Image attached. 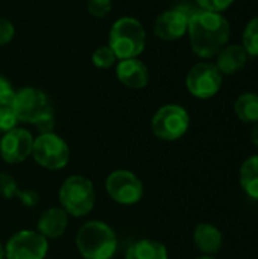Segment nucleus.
Masks as SVG:
<instances>
[{
  "label": "nucleus",
  "mask_w": 258,
  "mask_h": 259,
  "mask_svg": "<svg viewBox=\"0 0 258 259\" xmlns=\"http://www.w3.org/2000/svg\"><path fill=\"white\" fill-rule=\"evenodd\" d=\"M11 108L18 121L30 124H35L43 115L52 111L46 93L32 87H26L15 91Z\"/></svg>",
  "instance_id": "0eeeda50"
},
{
  "label": "nucleus",
  "mask_w": 258,
  "mask_h": 259,
  "mask_svg": "<svg viewBox=\"0 0 258 259\" xmlns=\"http://www.w3.org/2000/svg\"><path fill=\"white\" fill-rule=\"evenodd\" d=\"M33 146V137L29 131L15 127L6 132L0 140V156L8 164H20L30 153Z\"/></svg>",
  "instance_id": "9b49d317"
},
{
  "label": "nucleus",
  "mask_w": 258,
  "mask_h": 259,
  "mask_svg": "<svg viewBox=\"0 0 258 259\" xmlns=\"http://www.w3.org/2000/svg\"><path fill=\"white\" fill-rule=\"evenodd\" d=\"M17 117L11 106H0V132H9L17 127Z\"/></svg>",
  "instance_id": "b1692460"
},
{
  "label": "nucleus",
  "mask_w": 258,
  "mask_h": 259,
  "mask_svg": "<svg viewBox=\"0 0 258 259\" xmlns=\"http://www.w3.org/2000/svg\"><path fill=\"white\" fill-rule=\"evenodd\" d=\"M35 162L47 170H61L70 159L67 143L56 134H40L33 138L32 153Z\"/></svg>",
  "instance_id": "423d86ee"
},
{
  "label": "nucleus",
  "mask_w": 258,
  "mask_h": 259,
  "mask_svg": "<svg viewBox=\"0 0 258 259\" xmlns=\"http://www.w3.org/2000/svg\"><path fill=\"white\" fill-rule=\"evenodd\" d=\"M190 127V115L181 105H164L152 118V132L163 141L182 138Z\"/></svg>",
  "instance_id": "39448f33"
},
{
  "label": "nucleus",
  "mask_w": 258,
  "mask_h": 259,
  "mask_svg": "<svg viewBox=\"0 0 258 259\" xmlns=\"http://www.w3.org/2000/svg\"><path fill=\"white\" fill-rule=\"evenodd\" d=\"M199 9H204V11H210V12H224L225 9H228L234 0H196Z\"/></svg>",
  "instance_id": "393cba45"
},
{
  "label": "nucleus",
  "mask_w": 258,
  "mask_h": 259,
  "mask_svg": "<svg viewBox=\"0 0 258 259\" xmlns=\"http://www.w3.org/2000/svg\"><path fill=\"white\" fill-rule=\"evenodd\" d=\"M189 18L176 8L160 14L154 24V32L160 39L175 41L187 33Z\"/></svg>",
  "instance_id": "f8f14e48"
},
{
  "label": "nucleus",
  "mask_w": 258,
  "mask_h": 259,
  "mask_svg": "<svg viewBox=\"0 0 258 259\" xmlns=\"http://www.w3.org/2000/svg\"><path fill=\"white\" fill-rule=\"evenodd\" d=\"M234 112L243 123L254 124L258 121V94L243 93L234 102Z\"/></svg>",
  "instance_id": "6ab92c4d"
},
{
  "label": "nucleus",
  "mask_w": 258,
  "mask_h": 259,
  "mask_svg": "<svg viewBox=\"0 0 258 259\" xmlns=\"http://www.w3.org/2000/svg\"><path fill=\"white\" fill-rule=\"evenodd\" d=\"M38 232L44 238H59L68 226V214L62 208H49L38 217Z\"/></svg>",
  "instance_id": "2eb2a0df"
},
{
  "label": "nucleus",
  "mask_w": 258,
  "mask_h": 259,
  "mask_svg": "<svg viewBox=\"0 0 258 259\" xmlns=\"http://www.w3.org/2000/svg\"><path fill=\"white\" fill-rule=\"evenodd\" d=\"M33 126L40 131V134H50V132H53V126H55L53 112L50 111V112H47L46 115H43Z\"/></svg>",
  "instance_id": "cd10ccee"
},
{
  "label": "nucleus",
  "mask_w": 258,
  "mask_h": 259,
  "mask_svg": "<svg viewBox=\"0 0 258 259\" xmlns=\"http://www.w3.org/2000/svg\"><path fill=\"white\" fill-rule=\"evenodd\" d=\"M108 196L120 205H134L141 200L144 188L138 176L129 170H116L105 181Z\"/></svg>",
  "instance_id": "1a4fd4ad"
},
{
  "label": "nucleus",
  "mask_w": 258,
  "mask_h": 259,
  "mask_svg": "<svg viewBox=\"0 0 258 259\" xmlns=\"http://www.w3.org/2000/svg\"><path fill=\"white\" fill-rule=\"evenodd\" d=\"M193 241L202 255L214 256L224 246L222 232L211 223H199L193 232Z\"/></svg>",
  "instance_id": "4468645a"
},
{
  "label": "nucleus",
  "mask_w": 258,
  "mask_h": 259,
  "mask_svg": "<svg viewBox=\"0 0 258 259\" xmlns=\"http://www.w3.org/2000/svg\"><path fill=\"white\" fill-rule=\"evenodd\" d=\"M196 259H216L214 256H207V255H202V256H199V258Z\"/></svg>",
  "instance_id": "2f4dec72"
},
{
  "label": "nucleus",
  "mask_w": 258,
  "mask_h": 259,
  "mask_svg": "<svg viewBox=\"0 0 258 259\" xmlns=\"http://www.w3.org/2000/svg\"><path fill=\"white\" fill-rule=\"evenodd\" d=\"M20 190L17 181L8 175V173H0V196L6 200H11L14 197H18Z\"/></svg>",
  "instance_id": "4be33fe9"
},
{
  "label": "nucleus",
  "mask_w": 258,
  "mask_h": 259,
  "mask_svg": "<svg viewBox=\"0 0 258 259\" xmlns=\"http://www.w3.org/2000/svg\"><path fill=\"white\" fill-rule=\"evenodd\" d=\"M243 49L249 56H258V17L249 20L243 30Z\"/></svg>",
  "instance_id": "aec40b11"
},
{
  "label": "nucleus",
  "mask_w": 258,
  "mask_h": 259,
  "mask_svg": "<svg viewBox=\"0 0 258 259\" xmlns=\"http://www.w3.org/2000/svg\"><path fill=\"white\" fill-rule=\"evenodd\" d=\"M0 259H5V247L0 243Z\"/></svg>",
  "instance_id": "7c9ffc66"
},
{
  "label": "nucleus",
  "mask_w": 258,
  "mask_h": 259,
  "mask_svg": "<svg viewBox=\"0 0 258 259\" xmlns=\"http://www.w3.org/2000/svg\"><path fill=\"white\" fill-rule=\"evenodd\" d=\"M14 35H15L14 24L9 20L0 17V46H5V44L11 42Z\"/></svg>",
  "instance_id": "bb28decb"
},
{
  "label": "nucleus",
  "mask_w": 258,
  "mask_h": 259,
  "mask_svg": "<svg viewBox=\"0 0 258 259\" xmlns=\"http://www.w3.org/2000/svg\"><path fill=\"white\" fill-rule=\"evenodd\" d=\"M113 0H87V9L91 15L103 18L111 12Z\"/></svg>",
  "instance_id": "5701e85b"
},
{
  "label": "nucleus",
  "mask_w": 258,
  "mask_h": 259,
  "mask_svg": "<svg viewBox=\"0 0 258 259\" xmlns=\"http://www.w3.org/2000/svg\"><path fill=\"white\" fill-rule=\"evenodd\" d=\"M62 209L73 217H85L96 205V191L90 179L81 175L67 178L59 188Z\"/></svg>",
  "instance_id": "20e7f679"
},
{
  "label": "nucleus",
  "mask_w": 258,
  "mask_h": 259,
  "mask_svg": "<svg viewBox=\"0 0 258 259\" xmlns=\"http://www.w3.org/2000/svg\"><path fill=\"white\" fill-rule=\"evenodd\" d=\"M187 32L192 50L199 58H213L228 44L231 27L222 14L198 9L189 18Z\"/></svg>",
  "instance_id": "f257e3e1"
},
{
  "label": "nucleus",
  "mask_w": 258,
  "mask_h": 259,
  "mask_svg": "<svg viewBox=\"0 0 258 259\" xmlns=\"http://www.w3.org/2000/svg\"><path fill=\"white\" fill-rule=\"evenodd\" d=\"M239 179L245 194L252 200H258V155H252L242 162Z\"/></svg>",
  "instance_id": "a211bd4d"
},
{
  "label": "nucleus",
  "mask_w": 258,
  "mask_h": 259,
  "mask_svg": "<svg viewBox=\"0 0 258 259\" xmlns=\"http://www.w3.org/2000/svg\"><path fill=\"white\" fill-rule=\"evenodd\" d=\"M116 59L117 58L109 46H102V47L96 49L91 56V61L97 68H109L111 65H114Z\"/></svg>",
  "instance_id": "412c9836"
},
{
  "label": "nucleus",
  "mask_w": 258,
  "mask_h": 259,
  "mask_svg": "<svg viewBox=\"0 0 258 259\" xmlns=\"http://www.w3.org/2000/svg\"><path fill=\"white\" fill-rule=\"evenodd\" d=\"M249 138H251V143H252L254 146H257L258 147V121L252 124V127H251V132H249Z\"/></svg>",
  "instance_id": "c756f323"
},
{
  "label": "nucleus",
  "mask_w": 258,
  "mask_h": 259,
  "mask_svg": "<svg viewBox=\"0 0 258 259\" xmlns=\"http://www.w3.org/2000/svg\"><path fill=\"white\" fill-rule=\"evenodd\" d=\"M18 200H20L21 205H24L26 208H33V206L38 203L40 196H38V193L33 191V190H24V191H20Z\"/></svg>",
  "instance_id": "c85d7f7f"
},
{
  "label": "nucleus",
  "mask_w": 258,
  "mask_h": 259,
  "mask_svg": "<svg viewBox=\"0 0 258 259\" xmlns=\"http://www.w3.org/2000/svg\"><path fill=\"white\" fill-rule=\"evenodd\" d=\"M125 259H169V253L160 241L140 240L126 250Z\"/></svg>",
  "instance_id": "f3484780"
},
{
  "label": "nucleus",
  "mask_w": 258,
  "mask_h": 259,
  "mask_svg": "<svg viewBox=\"0 0 258 259\" xmlns=\"http://www.w3.org/2000/svg\"><path fill=\"white\" fill-rule=\"evenodd\" d=\"M49 250L47 238L35 231L14 234L5 246L6 259H44Z\"/></svg>",
  "instance_id": "9d476101"
},
{
  "label": "nucleus",
  "mask_w": 258,
  "mask_h": 259,
  "mask_svg": "<svg viewBox=\"0 0 258 259\" xmlns=\"http://www.w3.org/2000/svg\"><path fill=\"white\" fill-rule=\"evenodd\" d=\"M224 82V74L219 71L216 64L199 62L190 68L186 77V87L189 93L196 99L214 97Z\"/></svg>",
  "instance_id": "6e6552de"
},
{
  "label": "nucleus",
  "mask_w": 258,
  "mask_h": 259,
  "mask_svg": "<svg viewBox=\"0 0 258 259\" xmlns=\"http://www.w3.org/2000/svg\"><path fill=\"white\" fill-rule=\"evenodd\" d=\"M15 91L8 79L0 76V106H11Z\"/></svg>",
  "instance_id": "a878e982"
},
{
  "label": "nucleus",
  "mask_w": 258,
  "mask_h": 259,
  "mask_svg": "<svg viewBox=\"0 0 258 259\" xmlns=\"http://www.w3.org/2000/svg\"><path fill=\"white\" fill-rule=\"evenodd\" d=\"M216 59V67L219 68V71L222 74H234L237 71H240L246 62H248V53L243 49V46L239 44H227L217 55Z\"/></svg>",
  "instance_id": "dca6fc26"
},
{
  "label": "nucleus",
  "mask_w": 258,
  "mask_h": 259,
  "mask_svg": "<svg viewBox=\"0 0 258 259\" xmlns=\"http://www.w3.org/2000/svg\"><path fill=\"white\" fill-rule=\"evenodd\" d=\"M116 73H117L119 82L132 90L144 88L149 83V70L146 64L137 58L122 59L117 64Z\"/></svg>",
  "instance_id": "ddd939ff"
},
{
  "label": "nucleus",
  "mask_w": 258,
  "mask_h": 259,
  "mask_svg": "<svg viewBox=\"0 0 258 259\" xmlns=\"http://www.w3.org/2000/svg\"><path fill=\"white\" fill-rule=\"evenodd\" d=\"M117 59H131L143 53L146 47V30L134 17L116 20L109 30V44Z\"/></svg>",
  "instance_id": "7ed1b4c3"
},
{
  "label": "nucleus",
  "mask_w": 258,
  "mask_h": 259,
  "mask_svg": "<svg viewBox=\"0 0 258 259\" xmlns=\"http://www.w3.org/2000/svg\"><path fill=\"white\" fill-rule=\"evenodd\" d=\"M76 247L85 259H111L117 250V237L103 222H88L78 231Z\"/></svg>",
  "instance_id": "f03ea898"
}]
</instances>
